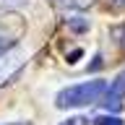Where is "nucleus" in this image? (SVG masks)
<instances>
[{
	"label": "nucleus",
	"mask_w": 125,
	"mask_h": 125,
	"mask_svg": "<svg viewBox=\"0 0 125 125\" xmlns=\"http://www.w3.org/2000/svg\"><path fill=\"white\" fill-rule=\"evenodd\" d=\"M13 44H16V39L10 37V34H5V29L0 26V57H3V55H5Z\"/></svg>",
	"instance_id": "4"
},
{
	"label": "nucleus",
	"mask_w": 125,
	"mask_h": 125,
	"mask_svg": "<svg viewBox=\"0 0 125 125\" xmlns=\"http://www.w3.org/2000/svg\"><path fill=\"white\" fill-rule=\"evenodd\" d=\"M112 3H115V5H125V0H112Z\"/></svg>",
	"instance_id": "8"
},
{
	"label": "nucleus",
	"mask_w": 125,
	"mask_h": 125,
	"mask_svg": "<svg viewBox=\"0 0 125 125\" xmlns=\"http://www.w3.org/2000/svg\"><path fill=\"white\" fill-rule=\"evenodd\" d=\"M18 125H23V123H18Z\"/></svg>",
	"instance_id": "9"
},
{
	"label": "nucleus",
	"mask_w": 125,
	"mask_h": 125,
	"mask_svg": "<svg viewBox=\"0 0 125 125\" xmlns=\"http://www.w3.org/2000/svg\"><path fill=\"white\" fill-rule=\"evenodd\" d=\"M68 26L73 31H86V29H89V21H83L81 16H73V18H68Z\"/></svg>",
	"instance_id": "5"
},
{
	"label": "nucleus",
	"mask_w": 125,
	"mask_h": 125,
	"mask_svg": "<svg viewBox=\"0 0 125 125\" xmlns=\"http://www.w3.org/2000/svg\"><path fill=\"white\" fill-rule=\"evenodd\" d=\"M123 44H125V42H123Z\"/></svg>",
	"instance_id": "10"
},
{
	"label": "nucleus",
	"mask_w": 125,
	"mask_h": 125,
	"mask_svg": "<svg viewBox=\"0 0 125 125\" xmlns=\"http://www.w3.org/2000/svg\"><path fill=\"white\" fill-rule=\"evenodd\" d=\"M23 60H26V55H23V52H13V55L5 52V55H3V57H0V83H3L5 78L13 76L16 70L23 65Z\"/></svg>",
	"instance_id": "3"
},
{
	"label": "nucleus",
	"mask_w": 125,
	"mask_h": 125,
	"mask_svg": "<svg viewBox=\"0 0 125 125\" xmlns=\"http://www.w3.org/2000/svg\"><path fill=\"white\" fill-rule=\"evenodd\" d=\"M62 125H86V120L83 117H70V120H65Z\"/></svg>",
	"instance_id": "7"
},
{
	"label": "nucleus",
	"mask_w": 125,
	"mask_h": 125,
	"mask_svg": "<svg viewBox=\"0 0 125 125\" xmlns=\"http://www.w3.org/2000/svg\"><path fill=\"white\" fill-rule=\"evenodd\" d=\"M123 96H125V70L112 81V86L104 94V107L107 109H120L123 107Z\"/></svg>",
	"instance_id": "2"
},
{
	"label": "nucleus",
	"mask_w": 125,
	"mask_h": 125,
	"mask_svg": "<svg viewBox=\"0 0 125 125\" xmlns=\"http://www.w3.org/2000/svg\"><path fill=\"white\" fill-rule=\"evenodd\" d=\"M94 125H123V120L120 117H112V115H102L94 120Z\"/></svg>",
	"instance_id": "6"
},
{
	"label": "nucleus",
	"mask_w": 125,
	"mask_h": 125,
	"mask_svg": "<svg viewBox=\"0 0 125 125\" xmlns=\"http://www.w3.org/2000/svg\"><path fill=\"white\" fill-rule=\"evenodd\" d=\"M107 81H86V83H76V86H68L57 94V107H86V104H94L99 102L104 94H107Z\"/></svg>",
	"instance_id": "1"
}]
</instances>
